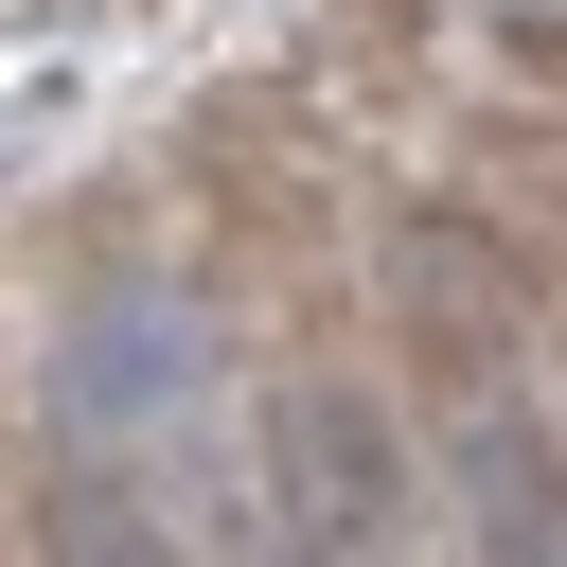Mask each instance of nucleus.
Returning <instances> with one entry per match:
<instances>
[{
    "label": "nucleus",
    "mask_w": 567,
    "mask_h": 567,
    "mask_svg": "<svg viewBox=\"0 0 567 567\" xmlns=\"http://www.w3.org/2000/svg\"><path fill=\"white\" fill-rule=\"evenodd\" d=\"M35 567H177V549H159L106 478H71V496H53V532H35Z\"/></svg>",
    "instance_id": "obj_3"
},
{
    "label": "nucleus",
    "mask_w": 567,
    "mask_h": 567,
    "mask_svg": "<svg viewBox=\"0 0 567 567\" xmlns=\"http://www.w3.org/2000/svg\"><path fill=\"white\" fill-rule=\"evenodd\" d=\"M195 390V319L159 301V284H124V301H89L71 337H53V408L71 425H142V408H177Z\"/></svg>",
    "instance_id": "obj_2"
},
{
    "label": "nucleus",
    "mask_w": 567,
    "mask_h": 567,
    "mask_svg": "<svg viewBox=\"0 0 567 567\" xmlns=\"http://www.w3.org/2000/svg\"><path fill=\"white\" fill-rule=\"evenodd\" d=\"M266 461H284V567H372L390 549V425L354 390H284Z\"/></svg>",
    "instance_id": "obj_1"
}]
</instances>
